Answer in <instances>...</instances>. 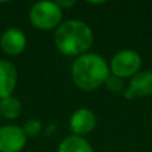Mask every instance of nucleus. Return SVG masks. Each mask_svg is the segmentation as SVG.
I'll return each mask as SVG.
<instances>
[{
    "mask_svg": "<svg viewBox=\"0 0 152 152\" xmlns=\"http://www.w3.org/2000/svg\"><path fill=\"white\" fill-rule=\"evenodd\" d=\"M53 43L64 56L77 58L89 51L94 43V32L87 23L79 19L66 20L55 29Z\"/></svg>",
    "mask_w": 152,
    "mask_h": 152,
    "instance_id": "obj_1",
    "label": "nucleus"
},
{
    "mask_svg": "<svg viewBox=\"0 0 152 152\" xmlns=\"http://www.w3.org/2000/svg\"><path fill=\"white\" fill-rule=\"evenodd\" d=\"M110 75V64L96 52H87L72 61L71 79L81 91L91 92L103 87Z\"/></svg>",
    "mask_w": 152,
    "mask_h": 152,
    "instance_id": "obj_2",
    "label": "nucleus"
},
{
    "mask_svg": "<svg viewBox=\"0 0 152 152\" xmlns=\"http://www.w3.org/2000/svg\"><path fill=\"white\" fill-rule=\"evenodd\" d=\"M28 19L35 28L51 31L63 23V10L56 1H37L29 8Z\"/></svg>",
    "mask_w": 152,
    "mask_h": 152,
    "instance_id": "obj_3",
    "label": "nucleus"
},
{
    "mask_svg": "<svg viewBox=\"0 0 152 152\" xmlns=\"http://www.w3.org/2000/svg\"><path fill=\"white\" fill-rule=\"evenodd\" d=\"M142 56L135 50H120L112 56L110 61L111 75L118 76L120 79H131L142 68Z\"/></svg>",
    "mask_w": 152,
    "mask_h": 152,
    "instance_id": "obj_4",
    "label": "nucleus"
},
{
    "mask_svg": "<svg viewBox=\"0 0 152 152\" xmlns=\"http://www.w3.org/2000/svg\"><path fill=\"white\" fill-rule=\"evenodd\" d=\"M23 128L16 124L0 127V152H21L27 144Z\"/></svg>",
    "mask_w": 152,
    "mask_h": 152,
    "instance_id": "obj_5",
    "label": "nucleus"
},
{
    "mask_svg": "<svg viewBox=\"0 0 152 152\" xmlns=\"http://www.w3.org/2000/svg\"><path fill=\"white\" fill-rule=\"evenodd\" d=\"M0 48L8 56H19L27 48V36L23 29L10 27L0 35Z\"/></svg>",
    "mask_w": 152,
    "mask_h": 152,
    "instance_id": "obj_6",
    "label": "nucleus"
},
{
    "mask_svg": "<svg viewBox=\"0 0 152 152\" xmlns=\"http://www.w3.org/2000/svg\"><path fill=\"white\" fill-rule=\"evenodd\" d=\"M96 124L97 118L89 108H77L69 118V129L76 136L84 137L89 135L96 128Z\"/></svg>",
    "mask_w": 152,
    "mask_h": 152,
    "instance_id": "obj_7",
    "label": "nucleus"
},
{
    "mask_svg": "<svg viewBox=\"0 0 152 152\" xmlns=\"http://www.w3.org/2000/svg\"><path fill=\"white\" fill-rule=\"evenodd\" d=\"M152 96V71H140L129 79V84L124 89L126 99Z\"/></svg>",
    "mask_w": 152,
    "mask_h": 152,
    "instance_id": "obj_8",
    "label": "nucleus"
},
{
    "mask_svg": "<svg viewBox=\"0 0 152 152\" xmlns=\"http://www.w3.org/2000/svg\"><path fill=\"white\" fill-rule=\"evenodd\" d=\"M18 84V69L12 61L0 59V100L13 95Z\"/></svg>",
    "mask_w": 152,
    "mask_h": 152,
    "instance_id": "obj_9",
    "label": "nucleus"
},
{
    "mask_svg": "<svg viewBox=\"0 0 152 152\" xmlns=\"http://www.w3.org/2000/svg\"><path fill=\"white\" fill-rule=\"evenodd\" d=\"M58 152H95V150L86 137L71 134L59 143Z\"/></svg>",
    "mask_w": 152,
    "mask_h": 152,
    "instance_id": "obj_10",
    "label": "nucleus"
},
{
    "mask_svg": "<svg viewBox=\"0 0 152 152\" xmlns=\"http://www.w3.org/2000/svg\"><path fill=\"white\" fill-rule=\"evenodd\" d=\"M21 111H23L21 102L13 95L0 100V115L7 120H16L21 115Z\"/></svg>",
    "mask_w": 152,
    "mask_h": 152,
    "instance_id": "obj_11",
    "label": "nucleus"
},
{
    "mask_svg": "<svg viewBox=\"0 0 152 152\" xmlns=\"http://www.w3.org/2000/svg\"><path fill=\"white\" fill-rule=\"evenodd\" d=\"M104 87L107 91L112 92V94H119V92H121V91L124 92V89H126L123 79L118 77V76H113V75L108 76V79L104 83Z\"/></svg>",
    "mask_w": 152,
    "mask_h": 152,
    "instance_id": "obj_12",
    "label": "nucleus"
},
{
    "mask_svg": "<svg viewBox=\"0 0 152 152\" xmlns=\"http://www.w3.org/2000/svg\"><path fill=\"white\" fill-rule=\"evenodd\" d=\"M21 128H23V131H24V134H26L27 137H35L42 132L43 126L39 120H36V119H28V120L23 124Z\"/></svg>",
    "mask_w": 152,
    "mask_h": 152,
    "instance_id": "obj_13",
    "label": "nucleus"
},
{
    "mask_svg": "<svg viewBox=\"0 0 152 152\" xmlns=\"http://www.w3.org/2000/svg\"><path fill=\"white\" fill-rule=\"evenodd\" d=\"M56 3H58V5L63 11H64V8L67 10V8H69V7H72V5L76 4V1H74V0H71V1H56Z\"/></svg>",
    "mask_w": 152,
    "mask_h": 152,
    "instance_id": "obj_14",
    "label": "nucleus"
}]
</instances>
